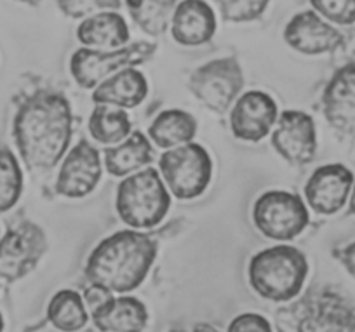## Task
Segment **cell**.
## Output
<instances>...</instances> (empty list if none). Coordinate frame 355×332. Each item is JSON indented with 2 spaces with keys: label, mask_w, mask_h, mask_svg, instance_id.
<instances>
[{
  "label": "cell",
  "mask_w": 355,
  "mask_h": 332,
  "mask_svg": "<svg viewBox=\"0 0 355 332\" xmlns=\"http://www.w3.org/2000/svg\"><path fill=\"white\" fill-rule=\"evenodd\" d=\"M46 249L42 231L32 223L12 228L0 241V277L9 282L23 279L35 268Z\"/></svg>",
  "instance_id": "cell-9"
},
{
  "label": "cell",
  "mask_w": 355,
  "mask_h": 332,
  "mask_svg": "<svg viewBox=\"0 0 355 332\" xmlns=\"http://www.w3.org/2000/svg\"><path fill=\"white\" fill-rule=\"evenodd\" d=\"M117 209L129 227L150 228L160 223L169 209V195L155 169H145L122 181Z\"/></svg>",
  "instance_id": "cell-4"
},
{
  "label": "cell",
  "mask_w": 355,
  "mask_h": 332,
  "mask_svg": "<svg viewBox=\"0 0 355 332\" xmlns=\"http://www.w3.org/2000/svg\"><path fill=\"white\" fill-rule=\"evenodd\" d=\"M270 0H218L221 16L227 21H252L265 12Z\"/></svg>",
  "instance_id": "cell-27"
},
{
  "label": "cell",
  "mask_w": 355,
  "mask_h": 332,
  "mask_svg": "<svg viewBox=\"0 0 355 332\" xmlns=\"http://www.w3.org/2000/svg\"><path fill=\"white\" fill-rule=\"evenodd\" d=\"M228 332H272V325L261 315L244 313L232 322Z\"/></svg>",
  "instance_id": "cell-30"
},
{
  "label": "cell",
  "mask_w": 355,
  "mask_h": 332,
  "mask_svg": "<svg viewBox=\"0 0 355 332\" xmlns=\"http://www.w3.org/2000/svg\"><path fill=\"white\" fill-rule=\"evenodd\" d=\"M336 256L341 259V263L348 270V273L355 279V242L352 245H348L347 249H343L341 252H338Z\"/></svg>",
  "instance_id": "cell-32"
},
{
  "label": "cell",
  "mask_w": 355,
  "mask_h": 332,
  "mask_svg": "<svg viewBox=\"0 0 355 332\" xmlns=\"http://www.w3.org/2000/svg\"><path fill=\"white\" fill-rule=\"evenodd\" d=\"M51 324L61 332H77L87 324L84 299L75 290H60L47 308Z\"/></svg>",
  "instance_id": "cell-23"
},
{
  "label": "cell",
  "mask_w": 355,
  "mask_h": 332,
  "mask_svg": "<svg viewBox=\"0 0 355 332\" xmlns=\"http://www.w3.org/2000/svg\"><path fill=\"white\" fill-rule=\"evenodd\" d=\"M93 322L101 332H143L148 324V311L132 296L112 297L93 310Z\"/></svg>",
  "instance_id": "cell-18"
},
{
  "label": "cell",
  "mask_w": 355,
  "mask_h": 332,
  "mask_svg": "<svg viewBox=\"0 0 355 332\" xmlns=\"http://www.w3.org/2000/svg\"><path fill=\"white\" fill-rule=\"evenodd\" d=\"M77 37L89 47L121 49L129 40V28L121 15L105 11L85 18L78 26Z\"/></svg>",
  "instance_id": "cell-19"
},
{
  "label": "cell",
  "mask_w": 355,
  "mask_h": 332,
  "mask_svg": "<svg viewBox=\"0 0 355 332\" xmlns=\"http://www.w3.org/2000/svg\"><path fill=\"white\" fill-rule=\"evenodd\" d=\"M146 80L135 68H124L112 78H107L100 87L94 91V101L101 105H117L131 108L139 105L145 99Z\"/></svg>",
  "instance_id": "cell-20"
},
{
  "label": "cell",
  "mask_w": 355,
  "mask_h": 332,
  "mask_svg": "<svg viewBox=\"0 0 355 332\" xmlns=\"http://www.w3.org/2000/svg\"><path fill=\"white\" fill-rule=\"evenodd\" d=\"M89 129L96 141L119 143L131 131V122L122 110H110L100 105L89 119Z\"/></svg>",
  "instance_id": "cell-25"
},
{
  "label": "cell",
  "mask_w": 355,
  "mask_h": 332,
  "mask_svg": "<svg viewBox=\"0 0 355 332\" xmlns=\"http://www.w3.org/2000/svg\"><path fill=\"white\" fill-rule=\"evenodd\" d=\"M136 25L150 35H159L173 19L178 0H125Z\"/></svg>",
  "instance_id": "cell-24"
},
{
  "label": "cell",
  "mask_w": 355,
  "mask_h": 332,
  "mask_svg": "<svg viewBox=\"0 0 355 332\" xmlns=\"http://www.w3.org/2000/svg\"><path fill=\"white\" fill-rule=\"evenodd\" d=\"M277 119V105L265 92L251 91L239 98L232 112V131L239 139L265 138Z\"/></svg>",
  "instance_id": "cell-12"
},
{
  "label": "cell",
  "mask_w": 355,
  "mask_h": 332,
  "mask_svg": "<svg viewBox=\"0 0 355 332\" xmlns=\"http://www.w3.org/2000/svg\"><path fill=\"white\" fill-rule=\"evenodd\" d=\"M152 160V146L141 132H135L125 143L105 153L107 169L114 176H125Z\"/></svg>",
  "instance_id": "cell-22"
},
{
  "label": "cell",
  "mask_w": 355,
  "mask_h": 332,
  "mask_svg": "<svg viewBox=\"0 0 355 332\" xmlns=\"http://www.w3.org/2000/svg\"><path fill=\"white\" fill-rule=\"evenodd\" d=\"M112 297H114V292H112V290L105 289V287L101 286H94V283H91V287L85 289L84 294V299L85 303H87V306L91 308V311L103 306V304L107 303V301H110Z\"/></svg>",
  "instance_id": "cell-31"
},
{
  "label": "cell",
  "mask_w": 355,
  "mask_h": 332,
  "mask_svg": "<svg viewBox=\"0 0 355 332\" xmlns=\"http://www.w3.org/2000/svg\"><path fill=\"white\" fill-rule=\"evenodd\" d=\"M153 258L155 244L148 235L119 231L94 249L85 266V277L112 292H131L145 280Z\"/></svg>",
  "instance_id": "cell-2"
},
{
  "label": "cell",
  "mask_w": 355,
  "mask_h": 332,
  "mask_svg": "<svg viewBox=\"0 0 355 332\" xmlns=\"http://www.w3.org/2000/svg\"><path fill=\"white\" fill-rule=\"evenodd\" d=\"M242 87V73L232 58L204 64L193 73L192 91L216 112H225Z\"/></svg>",
  "instance_id": "cell-10"
},
{
  "label": "cell",
  "mask_w": 355,
  "mask_h": 332,
  "mask_svg": "<svg viewBox=\"0 0 355 332\" xmlns=\"http://www.w3.org/2000/svg\"><path fill=\"white\" fill-rule=\"evenodd\" d=\"M153 53V46L146 42L132 44L124 49H115L112 53L101 49H80L71 58V73L75 80L84 87L98 85L108 75L141 63Z\"/></svg>",
  "instance_id": "cell-8"
},
{
  "label": "cell",
  "mask_w": 355,
  "mask_h": 332,
  "mask_svg": "<svg viewBox=\"0 0 355 332\" xmlns=\"http://www.w3.org/2000/svg\"><path fill=\"white\" fill-rule=\"evenodd\" d=\"M171 332H183V331H171Z\"/></svg>",
  "instance_id": "cell-37"
},
{
  "label": "cell",
  "mask_w": 355,
  "mask_h": 332,
  "mask_svg": "<svg viewBox=\"0 0 355 332\" xmlns=\"http://www.w3.org/2000/svg\"><path fill=\"white\" fill-rule=\"evenodd\" d=\"M310 2L322 18L336 25L355 23V0H310Z\"/></svg>",
  "instance_id": "cell-29"
},
{
  "label": "cell",
  "mask_w": 355,
  "mask_h": 332,
  "mask_svg": "<svg viewBox=\"0 0 355 332\" xmlns=\"http://www.w3.org/2000/svg\"><path fill=\"white\" fill-rule=\"evenodd\" d=\"M23 188V174L11 150L0 148V212H6L18 202Z\"/></svg>",
  "instance_id": "cell-26"
},
{
  "label": "cell",
  "mask_w": 355,
  "mask_h": 332,
  "mask_svg": "<svg viewBox=\"0 0 355 332\" xmlns=\"http://www.w3.org/2000/svg\"><path fill=\"white\" fill-rule=\"evenodd\" d=\"M352 183L354 174L345 166H324L317 169L306 183V200L320 214H333L345 205L350 195Z\"/></svg>",
  "instance_id": "cell-14"
},
{
  "label": "cell",
  "mask_w": 355,
  "mask_h": 332,
  "mask_svg": "<svg viewBox=\"0 0 355 332\" xmlns=\"http://www.w3.org/2000/svg\"><path fill=\"white\" fill-rule=\"evenodd\" d=\"M306 259L298 249L279 245L256 254L249 265V280L259 296L270 301H289L303 289Z\"/></svg>",
  "instance_id": "cell-3"
},
{
  "label": "cell",
  "mask_w": 355,
  "mask_h": 332,
  "mask_svg": "<svg viewBox=\"0 0 355 332\" xmlns=\"http://www.w3.org/2000/svg\"><path fill=\"white\" fill-rule=\"evenodd\" d=\"M70 136V106L60 94L39 92L26 99L16 115V145L30 167L49 169L56 166L67 152Z\"/></svg>",
  "instance_id": "cell-1"
},
{
  "label": "cell",
  "mask_w": 355,
  "mask_h": 332,
  "mask_svg": "<svg viewBox=\"0 0 355 332\" xmlns=\"http://www.w3.org/2000/svg\"><path fill=\"white\" fill-rule=\"evenodd\" d=\"M296 332H355V308L329 289H313L296 304Z\"/></svg>",
  "instance_id": "cell-5"
},
{
  "label": "cell",
  "mask_w": 355,
  "mask_h": 332,
  "mask_svg": "<svg viewBox=\"0 0 355 332\" xmlns=\"http://www.w3.org/2000/svg\"><path fill=\"white\" fill-rule=\"evenodd\" d=\"M350 209L352 212L355 214V186H354V191H352V200H350Z\"/></svg>",
  "instance_id": "cell-35"
},
{
  "label": "cell",
  "mask_w": 355,
  "mask_h": 332,
  "mask_svg": "<svg viewBox=\"0 0 355 332\" xmlns=\"http://www.w3.org/2000/svg\"><path fill=\"white\" fill-rule=\"evenodd\" d=\"M272 143L284 159L298 164L310 162L317 150L313 121L303 112H286L272 136Z\"/></svg>",
  "instance_id": "cell-11"
},
{
  "label": "cell",
  "mask_w": 355,
  "mask_h": 332,
  "mask_svg": "<svg viewBox=\"0 0 355 332\" xmlns=\"http://www.w3.org/2000/svg\"><path fill=\"white\" fill-rule=\"evenodd\" d=\"M284 39L303 54L331 53L343 44V35L313 11L296 15L286 26Z\"/></svg>",
  "instance_id": "cell-13"
},
{
  "label": "cell",
  "mask_w": 355,
  "mask_h": 332,
  "mask_svg": "<svg viewBox=\"0 0 355 332\" xmlns=\"http://www.w3.org/2000/svg\"><path fill=\"white\" fill-rule=\"evenodd\" d=\"M256 227L268 238L289 241L303 231L309 223V212L298 195L270 191L261 195L254 207Z\"/></svg>",
  "instance_id": "cell-7"
},
{
  "label": "cell",
  "mask_w": 355,
  "mask_h": 332,
  "mask_svg": "<svg viewBox=\"0 0 355 332\" xmlns=\"http://www.w3.org/2000/svg\"><path fill=\"white\" fill-rule=\"evenodd\" d=\"M160 171L178 198L199 197L211 177V160L199 145H183L164 153Z\"/></svg>",
  "instance_id": "cell-6"
},
{
  "label": "cell",
  "mask_w": 355,
  "mask_h": 332,
  "mask_svg": "<svg viewBox=\"0 0 355 332\" xmlns=\"http://www.w3.org/2000/svg\"><path fill=\"white\" fill-rule=\"evenodd\" d=\"M58 6L64 16L89 18V16L98 15V12L119 9L121 0H58Z\"/></svg>",
  "instance_id": "cell-28"
},
{
  "label": "cell",
  "mask_w": 355,
  "mask_h": 332,
  "mask_svg": "<svg viewBox=\"0 0 355 332\" xmlns=\"http://www.w3.org/2000/svg\"><path fill=\"white\" fill-rule=\"evenodd\" d=\"M322 101L329 124L345 134L355 136V61L334 73Z\"/></svg>",
  "instance_id": "cell-16"
},
{
  "label": "cell",
  "mask_w": 355,
  "mask_h": 332,
  "mask_svg": "<svg viewBox=\"0 0 355 332\" xmlns=\"http://www.w3.org/2000/svg\"><path fill=\"white\" fill-rule=\"evenodd\" d=\"M196 134V119L182 110H167L153 121L150 138L162 148L187 145Z\"/></svg>",
  "instance_id": "cell-21"
},
{
  "label": "cell",
  "mask_w": 355,
  "mask_h": 332,
  "mask_svg": "<svg viewBox=\"0 0 355 332\" xmlns=\"http://www.w3.org/2000/svg\"><path fill=\"white\" fill-rule=\"evenodd\" d=\"M193 332H218V331L207 324H197L196 327H193Z\"/></svg>",
  "instance_id": "cell-33"
},
{
  "label": "cell",
  "mask_w": 355,
  "mask_h": 332,
  "mask_svg": "<svg viewBox=\"0 0 355 332\" xmlns=\"http://www.w3.org/2000/svg\"><path fill=\"white\" fill-rule=\"evenodd\" d=\"M100 176V155L87 141H80L64 159L58 176V191L67 197H84L94 190Z\"/></svg>",
  "instance_id": "cell-15"
},
{
  "label": "cell",
  "mask_w": 355,
  "mask_h": 332,
  "mask_svg": "<svg viewBox=\"0 0 355 332\" xmlns=\"http://www.w3.org/2000/svg\"><path fill=\"white\" fill-rule=\"evenodd\" d=\"M171 30L174 39L183 46H200L213 39L216 16L204 0H183L174 9Z\"/></svg>",
  "instance_id": "cell-17"
},
{
  "label": "cell",
  "mask_w": 355,
  "mask_h": 332,
  "mask_svg": "<svg viewBox=\"0 0 355 332\" xmlns=\"http://www.w3.org/2000/svg\"><path fill=\"white\" fill-rule=\"evenodd\" d=\"M18 2H23V4H30V6H37V4H40L42 0H18Z\"/></svg>",
  "instance_id": "cell-34"
},
{
  "label": "cell",
  "mask_w": 355,
  "mask_h": 332,
  "mask_svg": "<svg viewBox=\"0 0 355 332\" xmlns=\"http://www.w3.org/2000/svg\"><path fill=\"white\" fill-rule=\"evenodd\" d=\"M0 332H4V318L0 315Z\"/></svg>",
  "instance_id": "cell-36"
}]
</instances>
